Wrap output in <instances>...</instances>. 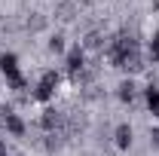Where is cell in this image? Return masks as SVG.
Returning a JSON list of instances; mask_svg holds the SVG:
<instances>
[{"mask_svg": "<svg viewBox=\"0 0 159 156\" xmlns=\"http://www.w3.org/2000/svg\"><path fill=\"white\" fill-rule=\"evenodd\" d=\"M86 46H101V37H98V34H89V40H86Z\"/></svg>", "mask_w": 159, "mask_h": 156, "instance_id": "obj_12", "label": "cell"}, {"mask_svg": "<svg viewBox=\"0 0 159 156\" xmlns=\"http://www.w3.org/2000/svg\"><path fill=\"white\" fill-rule=\"evenodd\" d=\"M107 55L113 61V67H129V71H135L141 67V55H138V43L129 37V34H119L113 43H110V49H107Z\"/></svg>", "mask_w": 159, "mask_h": 156, "instance_id": "obj_1", "label": "cell"}, {"mask_svg": "<svg viewBox=\"0 0 159 156\" xmlns=\"http://www.w3.org/2000/svg\"><path fill=\"white\" fill-rule=\"evenodd\" d=\"M153 9H159V0H153Z\"/></svg>", "mask_w": 159, "mask_h": 156, "instance_id": "obj_14", "label": "cell"}, {"mask_svg": "<svg viewBox=\"0 0 159 156\" xmlns=\"http://www.w3.org/2000/svg\"><path fill=\"white\" fill-rule=\"evenodd\" d=\"M113 138H116V147H119V150H129V147H132V126H129V122H119Z\"/></svg>", "mask_w": 159, "mask_h": 156, "instance_id": "obj_6", "label": "cell"}, {"mask_svg": "<svg viewBox=\"0 0 159 156\" xmlns=\"http://www.w3.org/2000/svg\"><path fill=\"white\" fill-rule=\"evenodd\" d=\"M150 58L159 61V31L153 34V40H150Z\"/></svg>", "mask_w": 159, "mask_h": 156, "instance_id": "obj_11", "label": "cell"}, {"mask_svg": "<svg viewBox=\"0 0 159 156\" xmlns=\"http://www.w3.org/2000/svg\"><path fill=\"white\" fill-rule=\"evenodd\" d=\"M0 71L6 74V80L21 77V74H19V58H16V52H3V55H0Z\"/></svg>", "mask_w": 159, "mask_h": 156, "instance_id": "obj_4", "label": "cell"}, {"mask_svg": "<svg viewBox=\"0 0 159 156\" xmlns=\"http://www.w3.org/2000/svg\"><path fill=\"white\" fill-rule=\"evenodd\" d=\"M150 141H153V144H156V147H159V126H156V129H153V132H150Z\"/></svg>", "mask_w": 159, "mask_h": 156, "instance_id": "obj_13", "label": "cell"}, {"mask_svg": "<svg viewBox=\"0 0 159 156\" xmlns=\"http://www.w3.org/2000/svg\"><path fill=\"white\" fill-rule=\"evenodd\" d=\"M55 86H58V74L55 71H46L40 77L37 89H34V101H49V98L55 95Z\"/></svg>", "mask_w": 159, "mask_h": 156, "instance_id": "obj_2", "label": "cell"}, {"mask_svg": "<svg viewBox=\"0 0 159 156\" xmlns=\"http://www.w3.org/2000/svg\"><path fill=\"white\" fill-rule=\"evenodd\" d=\"M3 126H6V132H9L12 138L25 135V122H21L19 113H12V110H3Z\"/></svg>", "mask_w": 159, "mask_h": 156, "instance_id": "obj_5", "label": "cell"}, {"mask_svg": "<svg viewBox=\"0 0 159 156\" xmlns=\"http://www.w3.org/2000/svg\"><path fill=\"white\" fill-rule=\"evenodd\" d=\"M64 64H67V74L77 80V77H80V71H83V64H86V52H83V46H74V49L67 52Z\"/></svg>", "mask_w": 159, "mask_h": 156, "instance_id": "obj_3", "label": "cell"}, {"mask_svg": "<svg viewBox=\"0 0 159 156\" xmlns=\"http://www.w3.org/2000/svg\"><path fill=\"white\" fill-rule=\"evenodd\" d=\"M147 107H150V110L159 117V89H153V86L147 89Z\"/></svg>", "mask_w": 159, "mask_h": 156, "instance_id": "obj_8", "label": "cell"}, {"mask_svg": "<svg viewBox=\"0 0 159 156\" xmlns=\"http://www.w3.org/2000/svg\"><path fill=\"white\" fill-rule=\"evenodd\" d=\"M55 122H58V113H55V110H46V113H43V129H52Z\"/></svg>", "mask_w": 159, "mask_h": 156, "instance_id": "obj_10", "label": "cell"}, {"mask_svg": "<svg viewBox=\"0 0 159 156\" xmlns=\"http://www.w3.org/2000/svg\"><path fill=\"white\" fill-rule=\"evenodd\" d=\"M49 49H52V52H64V37H61V34H52V37H49Z\"/></svg>", "mask_w": 159, "mask_h": 156, "instance_id": "obj_9", "label": "cell"}, {"mask_svg": "<svg viewBox=\"0 0 159 156\" xmlns=\"http://www.w3.org/2000/svg\"><path fill=\"white\" fill-rule=\"evenodd\" d=\"M132 98H135V83L132 80L119 83V101H132Z\"/></svg>", "mask_w": 159, "mask_h": 156, "instance_id": "obj_7", "label": "cell"}]
</instances>
